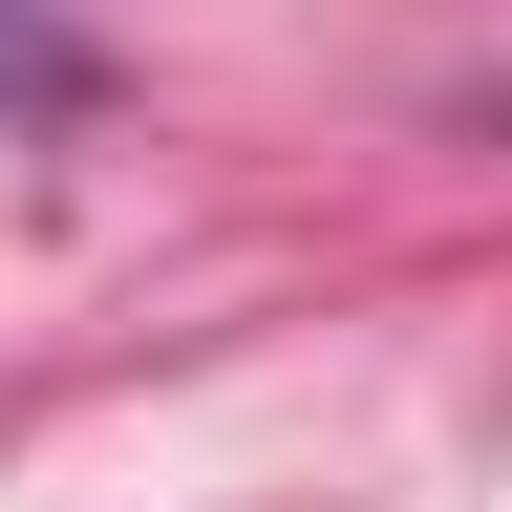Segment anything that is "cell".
Here are the masks:
<instances>
[{"instance_id": "obj_1", "label": "cell", "mask_w": 512, "mask_h": 512, "mask_svg": "<svg viewBox=\"0 0 512 512\" xmlns=\"http://www.w3.org/2000/svg\"><path fill=\"white\" fill-rule=\"evenodd\" d=\"M0 107H86V43H64L43 0H0Z\"/></svg>"}]
</instances>
